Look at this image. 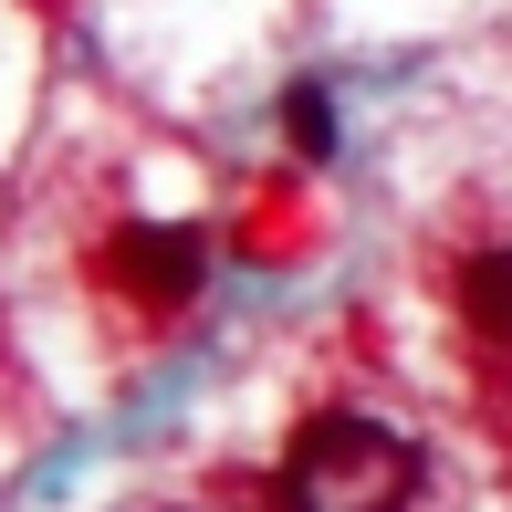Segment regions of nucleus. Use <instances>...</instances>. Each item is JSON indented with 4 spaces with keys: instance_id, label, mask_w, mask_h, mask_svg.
<instances>
[{
    "instance_id": "f257e3e1",
    "label": "nucleus",
    "mask_w": 512,
    "mask_h": 512,
    "mask_svg": "<svg viewBox=\"0 0 512 512\" xmlns=\"http://www.w3.org/2000/svg\"><path fill=\"white\" fill-rule=\"evenodd\" d=\"M272 492H283V512H408L418 450H408V439H387L377 418H356V408H324V418L293 429Z\"/></svg>"
},
{
    "instance_id": "f03ea898",
    "label": "nucleus",
    "mask_w": 512,
    "mask_h": 512,
    "mask_svg": "<svg viewBox=\"0 0 512 512\" xmlns=\"http://www.w3.org/2000/svg\"><path fill=\"white\" fill-rule=\"evenodd\" d=\"M105 272H115L126 304H189L199 272H209V241H199V230H168V220H157V230H115Z\"/></svg>"
},
{
    "instance_id": "7ed1b4c3",
    "label": "nucleus",
    "mask_w": 512,
    "mask_h": 512,
    "mask_svg": "<svg viewBox=\"0 0 512 512\" xmlns=\"http://www.w3.org/2000/svg\"><path fill=\"white\" fill-rule=\"evenodd\" d=\"M460 314H471V335L512 345V251H471L460 262Z\"/></svg>"
},
{
    "instance_id": "20e7f679",
    "label": "nucleus",
    "mask_w": 512,
    "mask_h": 512,
    "mask_svg": "<svg viewBox=\"0 0 512 512\" xmlns=\"http://www.w3.org/2000/svg\"><path fill=\"white\" fill-rule=\"evenodd\" d=\"M283 136H293V157H335V105H324V84H293L283 95Z\"/></svg>"
}]
</instances>
